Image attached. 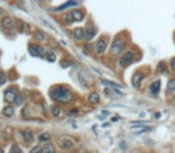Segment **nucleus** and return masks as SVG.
Here are the masks:
<instances>
[{"instance_id":"1","label":"nucleus","mask_w":175,"mask_h":153,"mask_svg":"<svg viewBox=\"0 0 175 153\" xmlns=\"http://www.w3.org/2000/svg\"><path fill=\"white\" fill-rule=\"evenodd\" d=\"M51 96L53 99L58 100V102H61V103H70L73 99L72 91L68 88H65V86H56V88H52Z\"/></svg>"},{"instance_id":"2","label":"nucleus","mask_w":175,"mask_h":153,"mask_svg":"<svg viewBox=\"0 0 175 153\" xmlns=\"http://www.w3.org/2000/svg\"><path fill=\"white\" fill-rule=\"evenodd\" d=\"M125 48V38L122 37H116L110 47V54L112 55H119Z\"/></svg>"},{"instance_id":"3","label":"nucleus","mask_w":175,"mask_h":153,"mask_svg":"<svg viewBox=\"0 0 175 153\" xmlns=\"http://www.w3.org/2000/svg\"><path fill=\"white\" fill-rule=\"evenodd\" d=\"M83 17H84V14H83L82 11H79V10H73L72 12H70L67 16H65L64 22H65L66 24H71V23H73V22H80V21L83 19Z\"/></svg>"},{"instance_id":"4","label":"nucleus","mask_w":175,"mask_h":153,"mask_svg":"<svg viewBox=\"0 0 175 153\" xmlns=\"http://www.w3.org/2000/svg\"><path fill=\"white\" fill-rule=\"evenodd\" d=\"M134 57H136V55H134L133 52H131V50H130V52H126V53L120 57V60H119V65H120V67L125 68V67L130 66L132 62L134 61Z\"/></svg>"},{"instance_id":"5","label":"nucleus","mask_w":175,"mask_h":153,"mask_svg":"<svg viewBox=\"0 0 175 153\" xmlns=\"http://www.w3.org/2000/svg\"><path fill=\"white\" fill-rule=\"evenodd\" d=\"M29 53L35 57H41L44 55V49L43 47L37 45V44H29Z\"/></svg>"},{"instance_id":"6","label":"nucleus","mask_w":175,"mask_h":153,"mask_svg":"<svg viewBox=\"0 0 175 153\" xmlns=\"http://www.w3.org/2000/svg\"><path fill=\"white\" fill-rule=\"evenodd\" d=\"M106 50H107V40H104V37H101L95 44V52L97 54L102 55L104 54Z\"/></svg>"},{"instance_id":"7","label":"nucleus","mask_w":175,"mask_h":153,"mask_svg":"<svg viewBox=\"0 0 175 153\" xmlns=\"http://www.w3.org/2000/svg\"><path fill=\"white\" fill-rule=\"evenodd\" d=\"M79 4H80V1H77V0H68L67 2L63 4V5H60V6H58V7H55V9H53L52 11H54V12L63 11V10L70 9V7H75V6H78Z\"/></svg>"},{"instance_id":"8","label":"nucleus","mask_w":175,"mask_h":153,"mask_svg":"<svg viewBox=\"0 0 175 153\" xmlns=\"http://www.w3.org/2000/svg\"><path fill=\"white\" fill-rule=\"evenodd\" d=\"M17 95H18L17 90L13 88H10L9 90H6V92H5V100L9 102V103H13L16 97H17Z\"/></svg>"},{"instance_id":"9","label":"nucleus","mask_w":175,"mask_h":153,"mask_svg":"<svg viewBox=\"0 0 175 153\" xmlns=\"http://www.w3.org/2000/svg\"><path fill=\"white\" fill-rule=\"evenodd\" d=\"M0 25L4 29H13L14 28V22H13V19L10 18V17H4L0 21Z\"/></svg>"},{"instance_id":"10","label":"nucleus","mask_w":175,"mask_h":153,"mask_svg":"<svg viewBox=\"0 0 175 153\" xmlns=\"http://www.w3.org/2000/svg\"><path fill=\"white\" fill-rule=\"evenodd\" d=\"M59 146L63 148V150H70L72 146H73V141L68 138H63L60 141H59Z\"/></svg>"},{"instance_id":"11","label":"nucleus","mask_w":175,"mask_h":153,"mask_svg":"<svg viewBox=\"0 0 175 153\" xmlns=\"http://www.w3.org/2000/svg\"><path fill=\"white\" fill-rule=\"evenodd\" d=\"M143 78H144V76H143L142 73H136L134 76H132V85H133L134 88H139Z\"/></svg>"},{"instance_id":"12","label":"nucleus","mask_w":175,"mask_h":153,"mask_svg":"<svg viewBox=\"0 0 175 153\" xmlns=\"http://www.w3.org/2000/svg\"><path fill=\"white\" fill-rule=\"evenodd\" d=\"M96 33L97 31H96V29L94 26H88L87 29H85V38H87L88 41H91L95 37Z\"/></svg>"},{"instance_id":"13","label":"nucleus","mask_w":175,"mask_h":153,"mask_svg":"<svg viewBox=\"0 0 175 153\" xmlns=\"http://www.w3.org/2000/svg\"><path fill=\"white\" fill-rule=\"evenodd\" d=\"M73 35H75V38H77L78 41H82L85 37V31L83 28H76L73 31Z\"/></svg>"},{"instance_id":"14","label":"nucleus","mask_w":175,"mask_h":153,"mask_svg":"<svg viewBox=\"0 0 175 153\" xmlns=\"http://www.w3.org/2000/svg\"><path fill=\"white\" fill-rule=\"evenodd\" d=\"M160 86H161V81H160V80L153 81V84L150 85V91H151V93H153V95H157L158 91H160Z\"/></svg>"},{"instance_id":"15","label":"nucleus","mask_w":175,"mask_h":153,"mask_svg":"<svg viewBox=\"0 0 175 153\" xmlns=\"http://www.w3.org/2000/svg\"><path fill=\"white\" fill-rule=\"evenodd\" d=\"M2 114H4V116H6V117H12L13 115H14V109H13V107L12 105H6L4 110H2Z\"/></svg>"},{"instance_id":"16","label":"nucleus","mask_w":175,"mask_h":153,"mask_svg":"<svg viewBox=\"0 0 175 153\" xmlns=\"http://www.w3.org/2000/svg\"><path fill=\"white\" fill-rule=\"evenodd\" d=\"M89 103L90 104H97L100 102V96L96 93V92H94V93H90L89 95Z\"/></svg>"},{"instance_id":"17","label":"nucleus","mask_w":175,"mask_h":153,"mask_svg":"<svg viewBox=\"0 0 175 153\" xmlns=\"http://www.w3.org/2000/svg\"><path fill=\"white\" fill-rule=\"evenodd\" d=\"M35 38L39 41V42H43L46 41V38H47V36H46V33L43 31H41V30H37L36 33H35Z\"/></svg>"},{"instance_id":"18","label":"nucleus","mask_w":175,"mask_h":153,"mask_svg":"<svg viewBox=\"0 0 175 153\" xmlns=\"http://www.w3.org/2000/svg\"><path fill=\"white\" fill-rule=\"evenodd\" d=\"M175 91V79H170L168 81V85H167V92L168 93H172Z\"/></svg>"},{"instance_id":"19","label":"nucleus","mask_w":175,"mask_h":153,"mask_svg":"<svg viewBox=\"0 0 175 153\" xmlns=\"http://www.w3.org/2000/svg\"><path fill=\"white\" fill-rule=\"evenodd\" d=\"M51 112L53 116H60L61 114V108L59 105H52L51 107Z\"/></svg>"},{"instance_id":"20","label":"nucleus","mask_w":175,"mask_h":153,"mask_svg":"<svg viewBox=\"0 0 175 153\" xmlns=\"http://www.w3.org/2000/svg\"><path fill=\"white\" fill-rule=\"evenodd\" d=\"M22 133H23V136L25 138V140H26V141H29V142L34 141V135L30 131H23Z\"/></svg>"},{"instance_id":"21","label":"nucleus","mask_w":175,"mask_h":153,"mask_svg":"<svg viewBox=\"0 0 175 153\" xmlns=\"http://www.w3.org/2000/svg\"><path fill=\"white\" fill-rule=\"evenodd\" d=\"M42 153H55L54 146L51 145V143H47L43 147V150H42Z\"/></svg>"},{"instance_id":"22","label":"nucleus","mask_w":175,"mask_h":153,"mask_svg":"<svg viewBox=\"0 0 175 153\" xmlns=\"http://www.w3.org/2000/svg\"><path fill=\"white\" fill-rule=\"evenodd\" d=\"M44 57L48 60V61H51V62H53L55 60V54L54 52H52V50H47V53L44 54Z\"/></svg>"},{"instance_id":"23","label":"nucleus","mask_w":175,"mask_h":153,"mask_svg":"<svg viewBox=\"0 0 175 153\" xmlns=\"http://www.w3.org/2000/svg\"><path fill=\"white\" fill-rule=\"evenodd\" d=\"M104 85H110V86H113V88H122L121 85H119V84H116V83H113V81H109V80H104V79H102L101 80Z\"/></svg>"},{"instance_id":"24","label":"nucleus","mask_w":175,"mask_h":153,"mask_svg":"<svg viewBox=\"0 0 175 153\" xmlns=\"http://www.w3.org/2000/svg\"><path fill=\"white\" fill-rule=\"evenodd\" d=\"M49 138H51V135L48 134V133H43V134H41L40 136H39V140L41 142H47L48 140H49Z\"/></svg>"},{"instance_id":"25","label":"nucleus","mask_w":175,"mask_h":153,"mask_svg":"<svg viewBox=\"0 0 175 153\" xmlns=\"http://www.w3.org/2000/svg\"><path fill=\"white\" fill-rule=\"evenodd\" d=\"M10 153H23L22 152V150L17 146V145H13L11 147V151H10Z\"/></svg>"},{"instance_id":"26","label":"nucleus","mask_w":175,"mask_h":153,"mask_svg":"<svg viewBox=\"0 0 175 153\" xmlns=\"http://www.w3.org/2000/svg\"><path fill=\"white\" fill-rule=\"evenodd\" d=\"M42 150H43V148H42L41 146H35L33 150L30 151V153H42Z\"/></svg>"},{"instance_id":"27","label":"nucleus","mask_w":175,"mask_h":153,"mask_svg":"<svg viewBox=\"0 0 175 153\" xmlns=\"http://www.w3.org/2000/svg\"><path fill=\"white\" fill-rule=\"evenodd\" d=\"M14 103L17 104V105H21L23 103V98L21 95H17V97H16V99H14Z\"/></svg>"},{"instance_id":"28","label":"nucleus","mask_w":175,"mask_h":153,"mask_svg":"<svg viewBox=\"0 0 175 153\" xmlns=\"http://www.w3.org/2000/svg\"><path fill=\"white\" fill-rule=\"evenodd\" d=\"M5 81H6V76H5V74L0 71V85H2Z\"/></svg>"},{"instance_id":"29","label":"nucleus","mask_w":175,"mask_h":153,"mask_svg":"<svg viewBox=\"0 0 175 153\" xmlns=\"http://www.w3.org/2000/svg\"><path fill=\"white\" fill-rule=\"evenodd\" d=\"M73 65V62H71V61H65V60H64V61H61V66H63V67H66V66H72Z\"/></svg>"},{"instance_id":"30","label":"nucleus","mask_w":175,"mask_h":153,"mask_svg":"<svg viewBox=\"0 0 175 153\" xmlns=\"http://www.w3.org/2000/svg\"><path fill=\"white\" fill-rule=\"evenodd\" d=\"M170 67H172L173 69H175V57H173V59L170 60Z\"/></svg>"},{"instance_id":"31","label":"nucleus","mask_w":175,"mask_h":153,"mask_svg":"<svg viewBox=\"0 0 175 153\" xmlns=\"http://www.w3.org/2000/svg\"><path fill=\"white\" fill-rule=\"evenodd\" d=\"M160 116H161V114H160V112H157V114H155V117H156V119H160Z\"/></svg>"},{"instance_id":"32","label":"nucleus","mask_w":175,"mask_h":153,"mask_svg":"<svg viewBox=\"0 0 175 153\" xmlns=\"http://www.w3.org/2000/svg\"><path fill=\"white\" fill-rule=\"evenodd\" d=\"M77 112H78L77 109H72V111H71V114H77Z\"/></svg>"},{"instance_id":"33","label":"nucleus","mask_w":175,"mask_h":153,"mask_svg":"<svg viewBox=\"0 0 175 153\" xmlns=\"http://www.w3.org/2000/svg\"><path fill=\"white\" fill-rule=\"evenodd\" d=\"M39 1H40V2H44V1H46V0H39Z\"/></svg>"},{"instance_id":"34","label":"nucleus","mask_w":175,"mask_h":153,"mask_svg":"<svg viewBox=\"0 0 175 153\" xmlns=\"http://www.w3.org/2000/svg\"><path fill=\"white\" fill-rule=\"evenodd\" d=\"M1 13H2V10H1V9H0V14H1Z\"/></svg>"},{"instance_id":"35","label":"nucleus","mask_w":175,"mask_h":153,"mask_svg":"<svg viewBox=\"0 0 175 153\" xmlns=\"http://www.w3.org/2000/svg\"><path fill=\"white\" fill-rule=\"evenodd\" d=\"M0 153H2V150H1V148H0Z\"/></svg>"},{"instance_id":"36","label":"nucleus","mask_w":175,"mask_h":153,"mask_svg":"<svg viewBox=\"0 0 175 153\" xmlns=\"http://www.w3.org/2000/svg\"><path fill=\"white\" fill-rule=\"evenodd\" d=\"M18 1H21V2H23V0H18Z\"/></svg>"},{"instance_id":"37","label":"nucleus","mask_w":175,"mask_h":153,"mask_svg":"<svg viewBox=\"0 0 175 153\" xmlns=\"http://www.w3.org/2000/svg\"><path fill=\"white\" fill-rule=\"evenodd\" d=\"M173 98H174V100H175V95H174V97H173Z\"/></svg>"}]
</instances>
